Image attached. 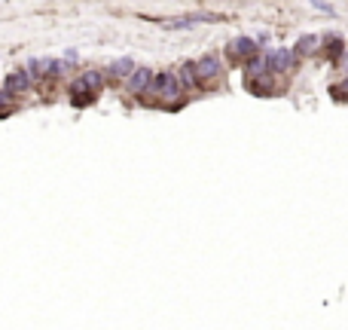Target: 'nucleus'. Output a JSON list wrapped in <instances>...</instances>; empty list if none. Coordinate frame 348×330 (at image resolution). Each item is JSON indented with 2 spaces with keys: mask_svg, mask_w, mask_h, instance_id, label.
Masks as SVG:
<instances>
[{
  "mask_svg": "<svg viewBox=\"0 0 348 330\" xmlns=\"http://www.w3.org/2000/svg\"><path fill=\"white\" fill-rule=\"evenodd\" d=\"M196 70H199L202 79H211V76L217 73V61H214V58H202V61L196 64Z\"/></svg>",
  "mask_w": 348,
  "mask_h": 330,
  "instance_id": "nucleus-1",
  "label": "nucleus"
},
{
  "mask_svg": "<svg viewBox=\"0 0 348 330\" xmlns=\"http://www.w3.org/2000/svg\"><path fill=\"white\" fill-rule=\"evenodd\" d=\"M144 82H147V70H141V73L132 79V89H135V92H141V86H144Z\"/></svg>",
  "mask_w": 348,
  "mask_h": 330,
  "instance_id": "nucleus-2",
  "label": "nucleus"
}]
</instances>
